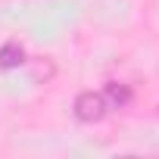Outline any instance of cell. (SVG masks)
I'll use <instances>...</instances> for the list:
<instances>
[{"instance_id": "6da1fadb", "label": "cell", "mask_w": 159, "mask_h": 159, "mask_svg": "<svg viewBox=\"0 0 159 159\" xmlns=\"http://www.w3.org/2000/svg\"><path fill=\"white\" fill-rule=\"evenodd\" d=\"M106 112H109V106H106L103 91H81V94L75 97V119H78V122L94 125V122H100Z\"/></svg>"}, {"instance_id": "3957f363", "label": "cell", "mask_w": 159, "mask_h": 159, "mask_svg": "<svg viewBox=\"0 0 159 159\" xmlns=\"http://www.w3.org/2000/svg\"><path fill=\"white\" fill-rule=\"evenodd\" d=\"M25 62V50L19 41H7L3 47H0V69H16Z\"/></svg>"}, {"instance_id": "7a4b0ae2", "label": "cell", "mask_w": 159, "mask_h": 159, "mask_svg": "<svg viewBox=\"0 0 159 159\" xmlns=\"http://www.w3.org/2000/svg\"><path fill=\"white\" fill-rule=\"evenodd\" d=\"M103 97H106V106L109 109H122L131 103V88L128 84H119V81H109L103 88Z\"/></svg>"}]
</instances>
